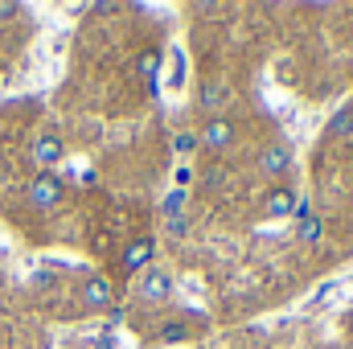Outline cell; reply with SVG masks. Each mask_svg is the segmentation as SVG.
Returning a JSON list of instances; mask_svg holds the SVG:
<instances>
[{"label":"cell","mask_w":353,"mask_h":349,"mask_svg":"<svg viewBox=\"0 0 353 349\" xmlns=\"http://www.w3.org/2000/svg\"><path fill=\"white\" fill-rule=\"evenodd\" d=\"M222 99H226V87H222V83H205V90H201V107H205V111L222 115V111H218V107H222Z\"/></svg>","instance_id":"12"},{"label":"cell","mask_w":353,"mask_h":349,"mask_svg":"<svg viewBox=\"0 0 353 349\" xmlns=\"http://www.w3.org/2000/svg\"><path fill=\"white\" fill-rule=\"evenodd\" d=\"M296 239H300L304 247H316V243L325 239V218H316V214L308 210V201H300V210H296Z\"/></svg>","instance_id":"8"},{"label":"cell","mask_w":353,"mask_h":349,"mask_svg":"<svg viewBox=\"0 0 353 349\" xmlns=\"http://www.w3.org/2000/svg\"><path fill=\"white\" fill-rule=\"evenodd\" d=\"M62 193H66V185H62V177H54V173H37L29 181V206L33 210H54L62 201Z\"/></svg>","instance_id":"3"},{"label":"cell","mask_w":353,"mask_h":349,"mask_svg":"<svg viewBox=\"0 0 353 349\" xmlns=\"http://www.w3.org/2000/svg\"><path fill=\"white\" fill-rule=\"evenodd\" d=\"M152 259H157V243L152 239H132L119 255V267H123V275H140V271L152 267Z\"/></svg>","instance_id":"5"},{"label":"cell","mask_w":353,"mask_h":349,"mask_svg":"<svg viewBox=\"0 0 353 349\" xmlns=\"http://www.w3.org/2000/svg\"><path fill=\"white\" fill-rule=\"evenodd\" d=\"M234 119H226V115H210L205 119V128L197 132V140H201V148L205 152H226L230 144H234Z\"/></svg>","instance_id":"2"},{"label":"cell","mask_w":353,"mask_h":349,"mask_svg":"<svg viewBox=\"0 0 353 349\" xmlns=\"http://www.w3.org/2000/svg\"><path fill=\"white\" fill-rule=\"evenodd\" d=\"M29 157H33V165H37L41 173H54V165H62L66 148H62V140H58V136H37V140H33V148H29Z\"/></svg>","instance_id":"6"},{"label":"cell","mask_w":353,"mask_h":349,"mask_svg":"<svg viewBox=\"0 0 353 349\" xmlns=\"http://www.w3.org/2000/svg\"><path fill=\"white\" fill-rule=\"evenodd\" d=\"M292 165H296V157H292L288 144H271V148L259 152V173L263 177H288L292 173Z\"/></svg>","instance_id":"7"},{"label":"cell","mask_w":353,"mask_h":349,"mask_svg":"<svg viewBox=\"0 0 353 349\" xmlns=\"http://www.w3.org/2000/svg\"><path fill=\"white\" fill-rule=\"evenodd\" d=\"M181 337H185L181 325H165V329H161V341H181Z\"/></svg>","instance_id":"15"},{"label":"cell","mask_w":353,"mask_h":349,"mask_svg":"<svg viewBox=\"0 0 353 349\" xmlns=\"http://www.w3.org/2000/svg\"><path fill=\"white\" fill-rule=\"evenodd\" d=\"M353 132V103H345L329 123H325V132H321V140H341V136H350Z\"/></svg>","instance_id":"10"},{"label":"cell","mask_w":353,"mask_h":349,"mask_svg":"<svg viewBox=\"0 0 353 349\" xmlns=\"http://www.w3.org/2000/svg\"><path fill=\"white\" fill-rule=\"evenodd\" d=\"M296 210H300V193H296L292 185H275V189H267L263 218H271V222H283V218H292Z\"/></svg>","instance_id":"4"},{"label":"cell","mask_w":353,"mask_h":349,"mask_svg":"<svg viewBox=\"0 0 353 349\" xmlns=\"http://www.w3.org/2000/svg\"><path fill=\"white\" fill-rule=\"evenodd\" d=\"M79 296H83V304H87V308H111V300H115V292H111V283H107L103 275H90Z\"/></svg>","instance_id":"9"},{"label":"cell","mask_w":353,"mask_h":349,"mask_svg":"<svg viewBox=\"0 0 353 349\" xmlns=\"http://www.w3.org/2000/svg\"><path fill=\"white\" fill-rule=\"evenodd\" d=\"M193 148H201V140H197L193 132H176V140H173V152H176V157H189Z\"/></svg>","instance_id":"13"},{"label":"cell","mask_w":353,"mask_h":349,"mask_svg":"<svg viewBox=\"0 0 353 349\" xmlns=\"http://www.w3.org/2000/svg\"><path fill=\"white\" fill-rule=\"evenodd\" d=\"M350 329H353V312H350Z\"/></svg>","instance_id":"18"},{"label":"cell","mask_w":353,"mask_h":349,"mask_svg":"<svg viewBox=\"0 0 353 349\" xmlns=\"http://www.w3.org/2000/svg\"><path fill=\"white\" fill-rule=\"evenodd\" d=\"M176 292V279L173 271H165V267H148V271H140V283H136V296L144 300V304H165V300H173Z\"/></svg>","instance_id":"1"},{"label":"cell","mask_w":353,"mask_h":349,"mask_svg":"<svg viewBox=\"0 0 353 349\" xmlns=\"http://www.w3.org/2000/svg\"><path fill=\"white\" fill-rule=\"evenodd\" d=\"M161 62H165V54H161V50H144V54H140V79L148 83V90H157V74H161Z\"/></svg>","instance_id":"11"},{"label":"cell","mask_w":353,"mask_h":349,"mask_svg":"<svg viewBox=\"0 0 353 349\" xmlns=\"http://www.w3.org/2000/svg\"><path fill=\"white\" fill-rule=\"evenodd\" d=\"M169 235H173V239H181V235H185V222H181V218H173V222H169Z\"/></svg>","instance_id":"17"},{"label":"cell","mask_w":353,"mask_h":349,"mask_svg":"<svg viewBox=\"0 0 353 349\" xmlns=\"http://www.w3.org/2000/svg\"><path fill=\"white\" fill-rule=\"evenodd\" d=\"M17 12H21V4H12V0H0V21H4V17H17Z\"/></svg>","instance_id":"16"},{"label":"cell","mask_w":353,"mask_h":349,"mask_svg":"<svg viewBox=\"0 0 353 349\" xmlns=\"http://www.w3.org/2000/svg\"><path fill=\"white\" fill-rule=\"evenodd\" d=\"M181 206H185V189H176V193H169L165 197V206H161V214L173 222V218H181Z\"/></svg>","instance_id":"14"}]
</instances>
